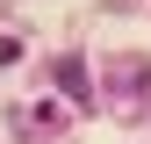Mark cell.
<instances>
[{"mask_svg":"<svg viewBox=\"0 0 151 144\" xmlns=\"http://www.w3.org/2000/svg\"><path fill=\"white\" fill-rule=\"evenodd\" d=\"M50 79H58V86H65L72 101H86V65H79V58H65L58 72H50Z\"/></svg>","mask_w":151,"mask_h":144,"instance_id":"1","label":"cell"}]
</instances>
